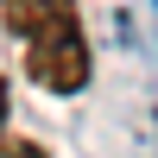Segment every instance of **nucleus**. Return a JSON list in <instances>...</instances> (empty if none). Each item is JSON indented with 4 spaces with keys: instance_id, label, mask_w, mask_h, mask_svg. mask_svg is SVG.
<instances>
[{
    "instance_id": "7ed1b4c3",
    "label": "nucleus",
    "mask_w": 158,
    "mask_h": 158,
    "mask_svg": "<svg viewBox=\"0 0 158 158\" xmlns=\"http://www.w3.org/2000/svg\"><path fill=\"white\" fill-rule=\"evenodd\" d=\"M0 158H44V146H32V139H6V133H0Z\"/></svg>"
},
{
    "instance_id": "f03ea898",
    "label": "nucleus",
    "mask_w": 158,
    "mask_h": 158,
    "mask_svg": "<svg viewBox=\"0 0 158 158\" xmlns=\"http://www.w3.org/2000/svg\"><path fill=\"white\" fill-rule=\"evenodd\" d=\"M76 19V0H0V25L13 38H38V32H57V25Z\"/></svg>"
},
{
    "instance_id": "20e7f679",
    "label": "nucleus",
    "mask_w": 158,
    "mask_h": 158,
    "mask_svg": "<svg viewBox=\"0 0 158 158\" xmlns=\"http://www.w3.org/2000/svg\"><path fill=\"white\" fill-rule=\"evenodd\" d=\"M6 108H13V95H6V76H0V133H6Z\"/></svg>"
},
{
    "instance_id": "f257e3e1",
    "label": "nucleus",
    "mask_w": 158,
    "mask_h": 158,
    "mask_svg": "<svg viewBox=\"0 0 158 158\" xmlns=\"http://www.w3.org/2000/svg\"><path fill=\"white\" fill-rule=\"evenodd\" d=\"M89 38L82 25H57V32H38L25 38V76H32L44 95H76V89H89Z\"/></svg>"
}]
</instances>
